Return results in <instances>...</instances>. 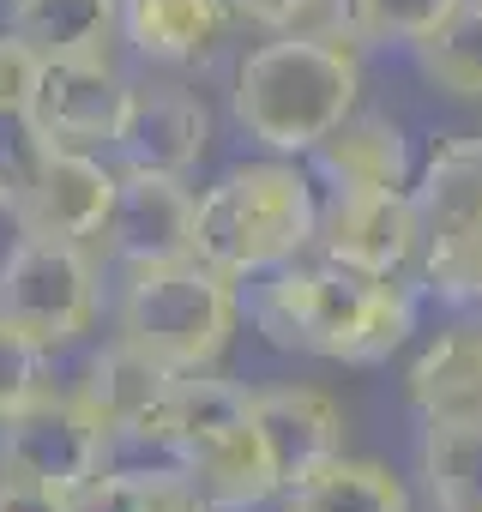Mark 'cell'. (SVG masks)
I'll return each mask as SVG.
<instances>
[{
    "mask_svg": "<svg viewBox=\"0 0 482 512\" xmlns=\"http://www.w3.org/2000/svg\"><path fill=\"white\" fill-rule=\"evenodd\" d=\"M338 7V31L350 43H422L434 37L464 0H332Z\"/></svg>",
    "mask_w": 482,
    "mask_h": 512,
    "instance_id": "cell-24",
    "label": "cell"
},
{
    "mask_svg": "<svg viewBox=\"0 0 482 512\" xmlns=\"http://www.w3.org/2000/svg\"><path fill=\"white\" fill-rule=\"evenodd\" d=\"M43 380H49V350L31 332H19L13 320H0V422L37 404L49 392Z\"/></svg>",
    "mask_w": 482,
    "mask_h": 512,
    "instance_id": "cell-26",
    "label": "cell"
},
{
    "mask_svg": "<svg viewBox=\"0 0 482 512\" xmlns=\"http://www.w3.org/2000/svg\"><path fill=\"white\" fill-rule=\"evenodd\" d=\"M410 199L422 217V278L452 296L482 253V133L440 145L416 175Z\"/></svg>",
    "mask_w": 482,
    "mask_h": 512,
    "instance_id": "cell-8",
    "label": "cell"
},
{
    "mask_svg": "<svg viewBox=\"0 0 482 512\" xmlns=\"http://www.w3.org/2000/svg\"><path fill=\"white\" fill-rule=\"evenodd\" d=\"M314 169L332 187H410V145L398 121L350 115L338 133L314 145Z\"/></svg>",
    "mask_w": 482,
    "mask_h": 512,
    "instance_id": "cell-18",
    "label": "cell"
},
{
    "mask_svg": "<svg viewBox=\"0 0 482 512\" xmlns=\"http://www.w3.org/2000/svg\"><path fill=\"white\" fill-rule=\"evenodd\" d=\"M314 7H320V0H229V13L260 25V31H302V19Z\"/></svg>",
    "mask_w": 482,
    "mask_h": 512,
    "instance_id": "cell-28",
    "label": "cell"
},
{
    "mask_svg": "<svg viewBox=\"0 0 482 512\" xmlns=\"http://www.w3.org/2000/svg\"><path fill=\"white\" fill-rule=\"evenodd\" d=\"M133 79L103 55H67V61H43L37 73V97L31 115L55 145H79V151H115L133 115Z\"/></svg>",
    "mask_w": 482,
    "mask_h": 512,
    "instance_id": "cell-9",
    "label": "cell"
},
{
    "mask_svg": "<svg viewBox=\"0 0 482 512\" xmlns=\"http://www.w3.org/2000/svg\"><path fill=\"white\" fill-rule=\"evenodd\" d=\"M452 302H482V253L470 260V272L458 278V290H452Z\"/></svg>",
    "mask_w": 482,
    "mask_h": 512,
    "instance_id": "cell-29",
    "label": "cell"
},
{
    "mask_svg": "<svg viewBox=\"0 0 482 512\" xmlns=\"http://www.w3.org/2000/svg\"><path fill=\"white\" fill-rule=\"evenodd\" d=\"M235 320H241L235 278H223L199 253H187V260H157V266L127 272L115 338L169 374H205L223 356Z\"/></svg>",
    "mask_w": 482,
    "mask_h": 512,
    "instance_id": "cell-5",
    "label": "cell"
},
{
    "mask_svg": "<svg viewBox=\"0 0 482 512\" xmlns=\"http://www.w3.org/2000/svg\"><path fill=\"white\" fill-rule=\"evenodd\" d=\"M121 169H109L97 151L79 145H55L37 187L25 193V205L13 211L25 235H61V241H97L115 205Z\"/></svg>",
    "mask_w": 482,
    "mask_h": 512,
    "instance_id": "cell-12",
    "label": "cell"
},
{
    "mask_svg": "<svg viewBox=\"0 0 482 512\" xmlns=\"http://www.w3.org/2000/svg\"><path fill=\"white\" fill-rule=\"evenodd\" d=\"M0 320L31 332L43 350L79 344L97 320V260L91 241L61 235H19L0 260Z\"/></svg>",
    "mask_w": 482,
    "mask_h": 512,
    "instance_id": "cell-7",
    "label": "cell"
},
{
    "mask_svg": "<svg viewBox=\"0 0 482 512\" xmlns=\"http://www.w3.org/2000/svg\"><path fill=\"white\" fill-rule=\"evenodd\" d=\"M422 476L440 512H482V422H428Z\"/></svg>",
    "mask_w": 482,
    "mask_h": 512,
    "instance_id": "cell-21",
    "label": "cell"
},
{
    "mask_svg": "<svg viewBox=\"0 0 482 512\" xmlns=\"http://www.w3.org/2000/svg\"><path fill=\"white\" fill-rule=\"evenodd\" d=\"M320 241V193L296 163H235L199 193L193 253L223 278H260Z\"/></svg>",
    "mask_w": 482,
    "mask_h": 512,
    "instance_id": "cell-4",
    "label": "cell"
},
{
    "mask_svg": "<svg viewBox=\"0 0 482 512\" xmlns=\"http://www.w3.org/2000/svg\"><path fill=\"white\" fill-rule=\"evenodd\" d=\"M7 31L31 43L43 61L67 55H103L121 31V0H13Z\"/></svg>",
    "mask_w": 482,
    "mask_h": 512,
    "instance_id": "cell-19",
    "label": "cell"
},
{
    "mask_svg": "<svg viewBox=\"0 0 482 512\" xmlns=\"http://www.w3.org/2000/svg\"><path fill=\"white\" fill-rule=\"evenodd\" d=\"M115 470V434L91 416L79 392H43L19 416L0 422V482L85 512V500Z\"/></svg>",
    "mask_w": 482,
    "mask_h": 512,
    "instance_id": "cell-6",
    "label": "cell"
},
{
    "mask_svg": "<svg viewBox=\"0 0 482 512\" xmlns=\"http://www.w3.org/2000/svg\"><path fill=\"white\" fill-rule=\"evenodd\" d=\"M422 422H482V320L446 326L404 374Z\"/></svg>",
    "mask_w": 482,
    "mask_h": 512,
    "instance_id": "cell-16",
    "label": "cell"
},
{
    "mask_svg": "<svg viewBox=\"0 0 482 512\" xmlns=\"http://www.w3.org/2000/svg\"><path fill=\"white\" fill-rule=\"evenodd\" d=\"M49 151H55V139L37 127L31 109H0V205L7 211L25 205V193L37 187Z\"/></svg>",
    "mask_w": 482,
    "mask_h": 512,
    "instance_id": "cell-25",
    "label": "cell"
},
{
    "mask_svg": "<svg viewBox=\"0 0 482 512\" xmlns=\"http://www.w3.org/2000/svg\"><path fill=\"white\" fill-rule=\"evenodd\" d=\"M229 0H121V31L145 61H199L223 43Z\"/></svg>",
    "mask_w": 482,
    "mask_h": 512,
    "instance_id": "cell-17",
    "label": "cell"
},
{
    "mask_svg": "<svg viewBox=\"0 0 482 512\" xmlns=\"http://www.w3.org/2000/svg\"><path fill=\"white\" fill-rule=\"evenodd\" d=\"M254 320L272 344L326 362H386L410 326L416 296L398 278H374L338 260L284 266L254 290Z\"/></svg>",
    "mask_w": 482,
    "mask_h": 512,
    "instance_id": "cell-1",
    "label": "cell"
},
{
    "mask_svg": "<svg viewBox=\"0 0 482 512\" xmlns=\"http://www.w3.org/2000/svg\"><path fill=\"white\" fill-rule=\"evenodd\" d=\"M314 247L338 266L398 278L404 266L422 260V217L410 187H332V199H320Z\"/></svg>",
    "mask_w": 482,
    "mask_h": 512,
    "instance_id": "cell-10",
    "label": "cell"
},
{
    "mask_svg": "<svg viewBox=\"0 0 482 512\" xmlns=\"http://www.w3.org/2000/svg\"><path fill=\"white\" fill-rule=\"evenodd\" d=\"M169 368H157L151 356H139L133 344H109L103 356H91V368H85V380L73 386L85 404H91V416L115 434V446L121 440H151V422H157V410H163V398H169Z\"/></svg>",
    "mask_w": 482,
    "mask_h": 512,
    "instance_id": "cell-15",
    "label": "cell"
},
{
    "mask_svg": "<svg viewBox=\"0 0 482 512\" xmlns=\"http://www.w3.org/2000/svg\"><path fill=\"white\" fill-rule=\"evenodd\" d=\"M248 398H254V422L266 434V452H272L284 488L344 452V410L326 392H314V386H260Z\"/></svg>",
    "mask_w": 482,
    "mask_h": 512,
    "instance_id": "cell-13",
    "label": "cell"
},
{
    "mask_svg": "<svg viewBox=\"0 0 482 512\" xmlns=\"http://www.w3.org/2000/svg\"><path fill=\"white\" fill-rule=\"evenodd\" d=\"M284 512H410V488L386 464L338 452L284 488Z\"/></svg>",
    "mask_w": 482,
    "mask_h": 512,
    "instance_id": "cell-20",
    "label": "cell"
},
{
    "mask_svg": "<svg viewBox=\"0 0 482 512\" xmlns=\"http://www.w3.org/2000/svg\"><path fill=\"white\" fill-rule=\"evenodd\" d=\"M193 217H199V193L181 175L163 169H121L109 223L97 235V247L115 266H157V260H187L193 253Z\"/></svg>",
    "mask_w": 482,
    "mask_h": 512,
    "instance_id": "cell-11",
    "label": "cell"
},
{
    "mask_svg": "<svg viewBox=\"0 0 482 512\" xmlns=\"http://www.w3.org/2000/svg\"><path fill=\"white\" fill-rule=\"evenodd\" d=\"M85 512H217L205 488L181 464H139V470H109L103 488L85 500Z\"/></svg>",
    "mask_w": 482,
    "mask_h": 512,
    "instance_id": "cell-22",
    "label": "cell"
},
{
    "mask_svg": "<svg viewBox=\"0 0 482 512\" xmlns=\"http://www.w3.org/2000/svg\"><path fill=\"white\" fill-rule=\"evenodd\" d=\"M145 446H157L169 464H181L217 512H254L272 494H284L266 434L254 422V398L217 380L211 368L169 380V398H163Z\"/></svg>",
    "mask_w": 482,
    "mask_h": 512,
    "instance_id": "cell-3",
    "label": "cell"
},
{
    "mask_svg": "<svg viewBox=\"0 0 482 512\" xmlns=\"http://www.w3.org/2000/svg\"><path fill=\"white\" fill-rule=\"evenodd\" d=\"M37 73H43V55L19 43L13 31H0V109H31Z\"/></svg>",
    "mask_w": 482,
    "mask_h": 512,
    "instance_id": "cell-27",
    "label": "cell"
},
{
    "mask_svg": "<svg viewBox=\"0 0 482 512\" xmlns=\"http://www.w3.org/2000/svg\"><path fill=\"white\" fill-rule=\"evenodd\" d=\"M211 145V115L193 91L181 85H139L133 91V115L121 133V169H163V175H187Z\"/></svg>",
    "mask_w": 482,
    "mask_h": 512,
    "instance_id": "cell-14",
    "label": "cell"
},
{
    "mask_svg": "<svg viewBox=\"0 0 482 512\" xmlns=\"http://www.w3.org/2000/svg\"><path fill=\"white\" fill-rule=\"evenodd\" d=\"M416 61L428 73V85H440L446 97L476 103L482 97V0H464L434 37H422Z\"/></svg>",
    "mask_w": 482,
    "mask_h": 512,
    "instance_id": "cell-23",
    "label": "cell"
},
{
    "mask_svg": "<svg viewBox=\"0 0 482 512\" xmlns=\"http://www.w3.org/2000/svg\"><path fill=\"white\" fill-rule=\"evenodd\" d=\"M356 91L362 67L344 37L278 31L235 67V121L248 127V139L296 157L356 115Z\"/></svg>",
    "mask_w": 482,
    "mask_h": 512,
    "instance_id": "cell-2",
    "label": "cell"
}]
</instances>
